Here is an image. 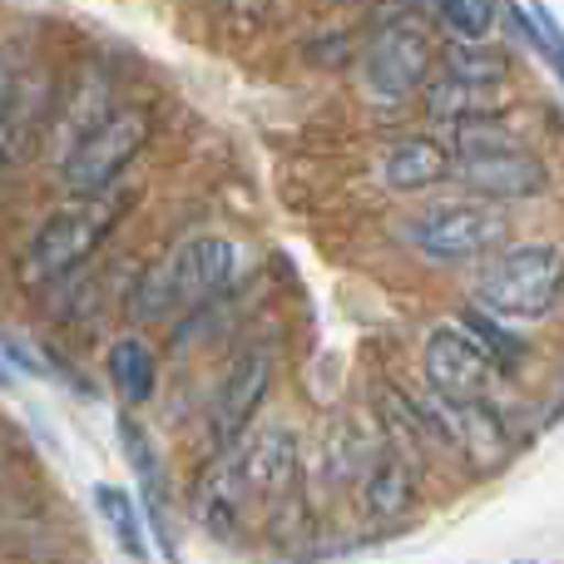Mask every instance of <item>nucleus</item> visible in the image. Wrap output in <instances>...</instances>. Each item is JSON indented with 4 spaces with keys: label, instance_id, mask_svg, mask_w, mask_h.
<instances>
[{
    "label": "nucleus",
    "instance_id": "4468645a",
    "mask_svg": "<svg viewBox=\"0 0 564 564\" xmlns=\"http://www.w3.org/2000/svg\"><path fill=\"white\" fill-rule=\"evenodd\" d=\"M45 119H50V79L30 69V79L20 85V95L10 99V109L0 115V169L20 164V159L35 149Z\"/></svg>",
    "mask_w": 564,
    "mask_h": 564
},
{
    "label": "nucleus",
    "instance_id": "412c9836",
    "mask_svg": "<svg viewBox=\"0 0 564 564\" xmlns=\"http://www.w3.org/2000/svg\"><path fill=\"white\" fill-rule=\"evenodd\" d=\"M500 75H506V59L486 45L446 50V59H441V79H456V85H500Z\"/></svg>",
    "mask_w": 564,
    "mask_h": 564
},
{
    "label": "nucleus",
    "instance_id": "20e7f679",
    "mask_svg": "<svg viewBox=\"0 0 564 564\" xmlns=\"http://www.w3.org/2000/svg\"><path fill=\"white\" fill-rule=\"evenodd\" d=\"M451 178L476 194V204H516V198H535L545 188V164L530 149L496 124H470L456 134V154H451Z\"/></svg>",
    "mask_w": 564,
    "mask_h": 564
},
{
    "label": "nucleus",
    "instance_id": "f257e3e1",
    "mask_svg": "<svg viewBox=\"0 0 564 564\" xmlns=\"http://www.w3.org/2000/svg\"><path fill=\"white\" fill-rule=\"evenodd\" d=\"M134 208V188L115 184L105 194H89V198H69L65 208L45 218L30 238V248L20 253V288L40 292V288H55V282L75 278L89 258L105 248V238L124 224V214Z\"/></svg>",
    "mask_w": 564,
    "mask_h": 564
},
{
    "label": "nucleus",
    "instance_id": "aec40b11",
    "mask_svg": "<svg viewBox=\"0 0 564 564\" xmlns=\"http://www.w3.org/2000/svg\"><path fill=\"white\" fill-rule=\"evenodd\" d=\"M95 506H99V516H105V525L115 530L119 550H124L129 560L144 564L149 560V545H144V525H139V510H134V500H129V490L95 486Z\"/></svg>",
    "mask_w": 564,
    "mask_h": 564
},
{
    "label": "nucleus",
    "instance_id": "6e6552de",
    "mask_svg": "<svg viewBox=\"0 0 564 564\" xmlns=\"http://www.w3.org/2000/svg\"><path fill=\"white\" fill-rule=\"evenodd\" d=\"M268 387H273V347L268 341H248L228 361L224 381L214 391V406H208V431H214L218 451H238L243 431L253 426L258 406L268 401Z\"/></svg>",
    "mask_w": 564,
    "mask_h": 564
},
{
    "label": "nucleus",
    "instance_id": "39448f33",
    "mask_svg": "<svg viewBox=\"0 0 564 564\" xmlns=\"http://www.w3.org/2000/svg\"><path fill=\"white\" fill-rule=\"evenodd\" d=\"M149 134H154V115L144 105H115L69 154H59V184H65V194L89 198V194L115 188L119 174L149 144Z\"/></svg>",
    "mask_w": 564,
    "mask_h": 564
},
{
    "label": "nucleus",
    "instance_id": "ddd939ff",
    "mask_svg": "<svg viewBox=\"0 0 564 564\" xmlns=\"http://www.w3.org/2000/svg\"><path fill=\"white\" fill-rule=\"evenodd\" d=\"M377 178L397 194H421V188L451 178V154L426 134H406L377 154Z\"/></svg>",
    "mask_w": 564,
    "mask_h": 564
},
{
    "label": "nucleus",
    "instance_id": "2eb2a0df",
    "mask_svg": "<svg viewBox=\"0 0 564 564\" xmlns=\"http://www.w3.org/2000/svg\"><path fill=\"white\" fill-rule=\"evenodd\" d=\"M506 105V89L500 85H456V79H431L426 85V109L431 119L441 124H456V129H470V124H496V109Z\"/></svg>",
    "mask_w": 564,
    "mask_h": 564
},
{
    "label": "nucleus",
    "instance_id": "6ab92c4d",
    "mask_svg": "<svg viewBox=\"0 0 564 564\" xmlns=\"http://www.w3.org/2000/svg\"><path fill=\"white\" fill-rule=\"evenodd\" d=\"M431 15H436L441 35L451 40V50H476V45H486V40H490L500 10L496 6H480V0H456V6H436Z\"/></svg>",
    "mask_w": 564,
    "mask_h": 564
},
{
    "label": "nucleus",
    "instance_id": "4be33fe9",
    "mask_svg": "<svg viewBox=\"0 0 564 564\" xmlns=\"http://www.w3.org/2000/svg\"><path fill=\"white\" fill-rule=\"evenodd\" d=\"M6 381H10V377H6V367H0V387H6Z\"/></svg>",
    "mask_w": 564,
    "mask_h": 564
},
{
    "label": "nucleus",
    "instance_id": "dca6fc26",
    "mask_svg": "<svg viewBox=\"0 0 564 564\" xmlns=\"http://www.w3.org/2000/svg\"><path fill=\"white\" fill-rule=\"evenodd\" d=\"M416 500V480H411V466L391 451H381L367 470H361V510L371 520H397L411 510Z\"/></svg>",
    "mask_w": 564,
    "mask_h": 564
},
{
    "label": "nucleus",
    "instance_id": "0eeeda50",
    "mask_svg": "<svg viewBox=\"0 0 564 564\" xmlns=\"http://www.w3.org/2000/svg\"><path fill=\"white\" fill-rule=\"evenodd\" d=\"M510 234V218L476 198H456V204H431L406 224V243L416 253L436 258V263H476L486 258L500 238Z\"/></svg>",
    "mask_w": 564,
    "mask_h": 564
},
{
    "label": "nucleus",
    "instance_id": "a211bd4d",
    "mask_svg": "<svg viewBox=\"0 0 564 564\" xmlns=\"http://www.w3.org/2000/svg\"><path fill=\"white\" fill-rule=\"evenodd\" d=\"M456 327L466 332V337L476 341L480 351H486V361H490V367H500V371H516L520 361H525V341H520L516 332L506 327V322H496V317H490V312H480V307H460Z\"/></svg>",
    "mask_w": 564,
    "mask_h": 564
},
{
    "label": "nucleus",
    "instance_id": "f03ea898",
    "mask_svg": "<svg viewBox=\"0 0 564 564\" xmlns=\"http://www.w3.org/2000/svg\"><path fill=\"white\" fill-rule=\"evenodd\" d=\"M238 263H243L238 243H228V238H188L164 263L139 273L134 292H129V317L169 322V317H178V312H198L204 302H214L218 292L234 288Z\"/></svg>",
    "mask_w": 564,
    "mask_h": 564
},
{
    "label": "nucleus",
    "instance_id": "7ed1b4c3",
    "mask_svg": "<svg viewBox=\"0 0 564 564\" xmlns=\"http://www.w3.org/2000/svg\"><path fill=\"white\" fill-rule=\"evenodd\" d=\"M564 297V253L560 243H510L486 258L476 273V307L506 322L550 317Z\"/></svg>",
    "mask_w": 564,
    "mask_h": 564
},
{
    "label": "nucleus",
    "instance_id": "9b49d317",
    "mask_svg": "<svg viewBox=\"0 0 564 564\" xmlns=\"http://www.w3.org/2000/svg\"><path fill=\"white\" fill-rule=\"evenodd\" d=\"M194 520L208 530L214 540H234L238 525H243V510H248V490L238 480V466H234V451H224V460L204 470L194 480Z\"/></svg>",
    "mask_w": 564,
    "mask_h": 564
},
{
    "label": "nucleus",
    "instance_id": "9d476101",
    "mask_svg": "<svg viewBox=\"0 0 564 564\" xmlns=\"http://www.w3.org/2000/svg\"><path fill=\"white\" fill-rule=\"evenodd\" d=\"M234 466L238 480L248 490V506H263V510H282L302 486V446H297V431L288 426H268L258 431L248 446L234 451Z\"/></svg>",
    "mask_w": 564,
    "mask_h": 564
},
{
    "label": "nucleus",
    "instance_id": "f8f14e48",
    "mask_svg": "<svg viewBox=\"0 0 564 564\" xmlns=\"http://www.w3.org/2000/svg\"><path fill=\"white\" fill-rule=\"evenodd\" d=\"M119 441H124V456L139 476V496H144V516H149V530H154L159 550L169 560L178 555L174 550V530H169V496H164V466H159V451L149 441V431L139 426L134 416H119Z\"/></svg>",
    "mask_w": 564,
    "mask_h": 564
},
{
    "label": "nucleus",
    "instance_id": "f3484780",
    "mask_svg": "<svg viewBox=\"0 0 564 564\" xmlns=\"http://www.w3.org/2000/svg\"><path fill=\"white\" fill-rule=\"evenodd\" d=\"M105 367H109L115 391L129 401V406H144V401L154 397L159 361H154V347H149L144 337H115L105 351Z\"/></svg>",
    "mask_w": 564,
    "mask_h": 564
},
{
    "label": "nucleus",
    "instance_id": "423d86ee",
    "mask_svg": "<svg viewBox=\"0 0 564 564\" xmlns=\"http://www.w3.org/2000/svg\"><path fill=\"white\" fill-rule=\"evenodd\" d=\"M431 65H436V55H431L426 25L411 15H397L381 30H371L357 75H361V89H367L371 99L391 105V99H406V95H416V89H426Z\"/></svg>",
    "mask_w": 564,
    "mask_h": 564
},
{
    "label": "nucleus",
    "instance_id": "1a4fd4ad",
    "mask_svg": "<svg viewBox=\"0 0 564 564\" xmlns=\"http://www.w3.org/2000/svg\"><path fill=\"white\" fill-rule=\"evenodd\" d=\"M421 367H426V387L431 397H441L446 406H486V387H490V361L456 322H441L426 332V351H421Z\"/></svg>",
    "mask_w": 564,
    "mask_h": 564
},
{
    "label": "nucleus",
    "instance_id": "5701e85b",
    "mask_svg": "<svg viewBox=\"0 0 564 564\" xmlns=\"http://www.w3.org/2000/svg\"><path fill=\"white\" fill-rule=\"evenodd\" d=\"M520 564H535V560H520Z\"/></svg>",
    "mask_w": 564,
    "mask_h": 564
}]
</instances>
